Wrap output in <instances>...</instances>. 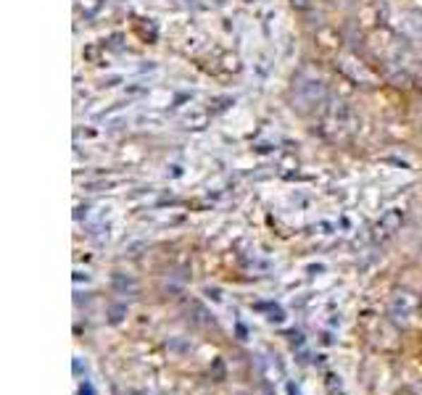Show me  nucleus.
Segmentation results:
<instances>
[{"label":"nucleus","mask_w":422,"mask_h":395,"mask_svg":"<svg viewBox=\"0 0 422 395\" xmlns=\"http://www.w3.org/2000/svg\"><path fill=\"white\" fill-rule=\"evenodd\" d=\"M293 6L299 11H306V8H312V0H291Z\"/></svg>","instance_id":"7ed1b4c3"},{"label":"nucleus","mask_w":422,"mask_h":395,"mask_svg":"<svg viewBox=\"0 0 422 395\" xmlns=\"http://www.w3.org/2000/svg\"><path fill=\"white\" fill-rule=\"evenodd\" d=\"M293 100H296V103H299V109H303V111L320 106L322 100H325V82H322L320 77L299 79L296 92H293Z\"/></svg>","instance_id":"f03ea898"},{"label":"nucleus","mask_w":422,"mask_h":395,"mask_svg":"<svg viewBox=\"0 0 422 395\" xmlns=\"http://www.w3.org/2000/svg\"><path fill=\"white\" fill-rule=\"evenodd\" d=\"M325 124L335 132V135H346V132H351L356 127V114H354L351 103H346V100H335L327 106L325 111Z\"/></svg>","instance_id":"f257e3e1"}]
</instances>
